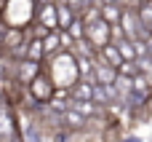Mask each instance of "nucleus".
Segmentation results:
<instances>
[{"label": "nucleus", "mask_w": 152, "mask_h": 142, "mask_svg": "<svg viewBox=\"0 0 152 142\" xmlns=\"http://www.w3.org/2000/svg\"><path fill=\"white\" fill-rule=\"evenodd\" d=\"M40 72H43V64H37V62H27V59H21V62H19V67H16V81L27 86V83H29V81H32L35 75H40Z\"/></svg>", "instance_id": "6"}, {"label": "nucleus", "mask_w": 152, "mask_h": 142, "mask_svg": "<svg viewBox=\"0 0 152 142\" xmlns=\"http://www.w3.org/2000/svg\"><path fill=\"white\" fill-rule=\"evenodd\" d=\"M72 110H77L83 118H91V115L99 113V107H96L94 102H72Z\"/></svg>", "instance_id": "16"}, {"label": "nucleus", "mask_w": 152, "mask_h": 142, "mask_svg": "<svg viewBox=\"0 0 152 142\" xmlns=\"http://www.w3.org/2000/svg\"><path fill=\"white\" fill-rule=\"evenodd\" d=\"M35 24H40V27L48 30V32H56V30H59L53 0H48V3H37V8H35Z\"/></svg>", "instance_id": "5"}, {"label": "nucleus", "mask_w": 152, "mask_h": 142, "mask_svg": "<svg viewBox=\"0 0 152 142\" xmlns=\"http://www.w3.org/2000/svg\"><path fill=\"white\" fill-rule=\"evenodd\" d=\"M69 99L72 102H91L94 99V83L91 81H77L69 89Z\"/></svg>", "instance_id": "7"}, {"label": "nucleus", "mask_w": 152, "mask_h": 142, "mask_svg": "<svg viewBox=\"0 0 152 142\" xmlns=\"http://www.w3.org/2000/svg\"><path fill=\"white\" fill-rule=\"evenodd\" d=\"M27 91H29V97H32L35 102H43V105H48L56 89H53V83L48 81V75H45V72H40V75H35V78L27 83Z\"/></svg>", "instance_id": "4"}, {"label": "nucleus", "mask_w": 152, "mask_h": 142, "mask_svg": "<svg viewBox=\"0 0 152 142\" xmlns=\"http://www.w3.org/2000/svg\"><path fill=\"white\" fill-rule=\"evenodd\" d=\"M53 5H56V24H59V30H67V27L75 21V16H77V13H75L64 0H56Z\"/></svg>", "instance_id": "8"}, {"label": "nucleus", "mask_w": 152, "mask_h": 142, "mask_svg": "<svg viewBox=\"0 0 152 142\" xmlns=\"http://www.w3.org/2000/svg\"><path fill=\"white\" fill-rule=\"evenodd\" d=\"M61 121H64V126H67V129H75V132H80V129L88 124V118H83L77 110H72V105L61 113Z\"/></svg>", "instance_id": "11"}, {"label": "nucleus", "mask_w": 152, "mask_h": 142, "mask_svg": "<svg viewBox=\"0 0 152 142\" xmlns=\"http://www.w3.org/2000/svg\"><path fill=\"white\" fill-rule=\"evenodd\" d=\"M118 75H120V78H134V75H139V70H136V62H120V67H118Z\"/></svg>", "instance_id": "17"}, {"label": "nucleus", "mask_w": 152, "mask_h": 142, "mask_svg": "<svg viewBox=\"0 0 152 142\" xmlns=\"http://www.w3.org/2000/svg\"><path fill=\"white\" fill-rule=\"evenodd\" d=\"M35 0H3L0 5V19L8 30H27L35 19Z\"/></svg>", "instance_id": "2"}, {"label": "nucleus", "mask_w": 152, "mask_h": 142, "mask_svg": "<svg viewBox=\"0 0 152 142\" xmlns=\"http://www.w3.org/2000/svg\"><path fill=\"white\" fill-rule=\"evenodd\" d=\"M131 86H134V94H136V97H147V94H150V81H147L142 72L131 78Z\"/></svg>", "instance_id": "15"}, {"label": "nucleus", "mask_w": 152, "mask_h": 142, "mask_svg": "<svg viewBox=\"0 0 152 142\" xmlns=\"http://www.w3.org/2000/svg\"><path fill=\"white\" fill-rule=\"evenodd\" d=\"M96 54H99V59H102L104 64H110V67H115V70H118V67H120V62H123V59H120V54H118V46H115V43H107V46H104V48H99Z\"/></svg>", "instance_id": "10"}, {"label": "nucleus", "mask_w": 152, "mask_h": 142, "mask_svg": "<svg viewBox=\"0 0 152 142\" xmlns=\"http://www.w3.org/2000/svg\"><path fill=\"white\" fill-rule=\"evenodd\" d=\"M136 19H139V27L144 35H152V3H142L136 8Z\"/></svg>", "instance_id": "12"}, {"label": "nucleus", "mask_w": 152, "mask_h": 142, "mask_svg": "<svg viewBox=\"0 0 152 142\" xmlns=\"http://www.w3.org/2000/svg\"><path fill=\"white\" fill-rule=\"evenodd\" d=\"M123 16V5H112V3H99V19L107 24H118Z\"/></svg>", "instance_id": "9"}, {"label": "nucleus", "mask_w": 152, "mask_h": 142, "mask_svg": "<svg viewBox=\"0 0 152 142\" xmlns=\"http://www.w3.org/2000/svg\"><path fill=\"white\" fill-rule=\"evenodd\" d=\"M144 3H150V0H144Z\"/></svg>", "instance_id": "19"}, {"label": "nucleus", "mask_w": 152, "mask_h": 142, "mask_svg": "<svg viewBox=\"0 0 152 142\" xmlns=\"http://www.w3.org/2000/svg\"><path fill=\"white\" fill-rule=\"evenodd\" d=\"M83 40H86L94 51L104 48V46L110 43V24L102 21V19H96V21H91V24H83Z\"/></svg>", "instance_id": "3"}, {"label": "nucleus", "mask_w": 152, "mask_h": 142, "mask_svg": "<svg viewBox=\"0 0 152 142\" xmlns=\"http://www.w3.org/2000/svg\"><path fill=\"white\" fill-rule=\"evenodd\" d=\"M144 43H147V54L152 56V35H147V38H144Z\"/></svg>", "instance_id": "18"}, {"label": "nucleus", "mask_w": 152, "mask_h": 142, "mask_svg": "<svg viewBox=\"0 0 152 142\" xmlns=\"http://www.w3.org/2000/svg\"><path fill=\"white\" fill-rule=\"evenodd\" d=\"M112 99H115V89H112V86H96V83H94V99H91V102H94L96 107H99V105H107V102H112Z\"/></svg>", "instance_id": "13"}, {"label": "nucleus", "mask_w": 152, "mask_h": 142, "mask_svg": "<svg viewBox=\"0 0 152 142\" xmlns=\"http://www.w3.org/2000/svg\"><path fill=\"white\" fill-rule=\"evenodd\" d=\"M40 43H43V54H45V59L53 56V54H59V51H61V46H59V30H56V32H48Z\"/></svg>", "instance_id": "14"}, {"label": "nucleus", "mask_w": 152, "mask_h": 142, "mask_svg": "<svg viewBox=\"0 0 152 142\" xmlns=\"http://www.w3.org/2000/svg\"><path fill=\"white\" fill-rule=\"evenodd\" d=\"M43 72L48 75V81L53 83V89H67V91H69V89L80 81V75H77V62H75V56L67 54V51H59V54L48 56V67H43Z\"/></svg>", "instance_id": "1"}]
</instances>
